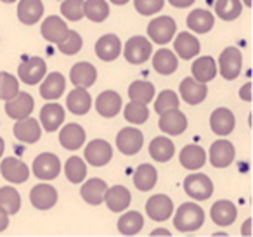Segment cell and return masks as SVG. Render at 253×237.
I'll list each match as a JSON object with an SVG mask.
<instances>
[{"instance_id":"cell-1","label":"cell","mask_w":253,"mask_h":237,"mask_svg":"<svg viewBox=\"0 0 253 237\" xmlns=\"http://www.w3.org/2000/svg\"><path fill=\"white\" fill-rule=\"evenodd\" d=\"M205 222V211L194 202H184L175 213L173 227L179 232H194Z\"/></svg>"},{"instance_id":"cell-2","label":"cell","mask_w":253,"mask_h":237,"mask_svg":"<svg viewBox=\"0 0 253 237\" xmlns=\"http://www.w3.org/2000/svg\"><path fill=\"white\" fill-rule=\"evenodd\" d=\"M184 191L196 201H207L213 194V184L203 173H193L184 180Z\"/></svg>"},{"instance_id":"cell-3","label":"cell","mask_w":253,"mask_h":237,"mask_svg":"<svg viewBox=\"0 0 253 237\" xmlns=\"http://www.w3.org/2000/svg\"><path fill=\"white\" fill-rule=\"evenodd\" d=\"M175 32H177V25L170 16H160V18H155L148 25L149 39L156 43H162V45L172 42Z\"/></svg>"},{"instance_id":"cell-4","label":"cell","mask_w":253,"mask_h":237,"mask_svg":"<svg viewBox=\"0 0 253 237\" xmlns=\"http://www.w3.org/2000/svg\"><path fill=\"white\" fill-rule=\"evenodd\" d=\"M241 66H243V56L239 52V49L227 47L220 54L217 70L220 71V75L225 80H236L239 77V73H241Z\"/></svg>"},{"instance_id":"cell-5","label":"cell","mask_w":253,"mask_h":237,"mask_svg":"<svg viewBox=\"0 0 253 237\" xmlns=\"http://www.w3.org/2000/svg\"><path fill=\"white\" fill-rule=\"evenodd\" d=\"M123 54H125V59L130 64H142L151 57L153 45L144 37H132V39L125 43Z\"/></svg>"},{"instance_id":"cell-6","label":"cell","mask_w":253,"mask_h":237,"mask_svg":"<svg viewBox=\"0 0 253 237\" xmlns=\"http://www.w3.org/2000/svg\"><path fill=\"white\" fill-rule=\"evenodd\" d=\"M47 73V64L42 57H28L25 59L21 64H19V80L26 85H35L40 83L42 78L45 77Z\"/></svg>"},{"instance_id":"cell-7","label":"cell","mask_w":253,"mask_h":237,"mask_svg":"<svg viewBox=\"0 0 253 237\" xmlns=\"http://www.w3.org/2000/svg\"><path fill=\"white\" fill-rule=\"evenodd\" d=\"M61 173V161L56 154L42 153L33 161V175L40 180H54Z\"/></svg>"},{"instance_id":"cell-8","label":"cell","mask_w":253,"mask_h":237,"mask_svg":"<svg viewBox=\"0 0 253 237\" xmlns=\"http://www.w3.org/2000/svg\"><path fill=\"white\" fill-rule=\"evenodd\" d=\"M144 139H142L141 130L126 126V128L120 130V133L116 135V147L120 149V153H123L125 156H134L141 151Z\"/></svg>"},{"instance_id":"cell-9","label":"cell","mask_w":253,"mask_h":237,"mask_svg":"<svg viewBox=\"0 0 253 237\" xmlns=\"http://www.w3.org/2000/svg\"><path fill=\"white\" fill-rule=\"evenodd\" d=\"M84 156L90 166H104V164H108L111 161L113 149L106 140L95 139L92 142H88V146L85 147Z\"/></svg>"},{"instance_id":"cell-10","label":"cell","mask_w":253,"mask_h":237,"mask_svg":"<svg viewBox=\"0 0 253 237\" xmlns=\"http://www.w3.org/2000/svg\"><path fill=\"white\" fill-rule=\"evenodd\" d=\"M172 211H173V202L165 194L153 196L146 202V213L155 222H165V220H169L172 216Z\"/></svg>"},{"instance_id":"cell-11","label":"cell","mask_w":253,"mask_h":237,"mask_svg":"<svg viewBox=\"0 0 253 237\" xmlns=\"http://www.w3.org/2000/svg\"><path fill=\"white\" fill-rule=\"evenodd\" d=\"M35 108V101L28 92H18L16 97L11 101H5V113L11 116L12 119H23L30 116Z\"/></svg>"},{"instance_id":"cell-12","label":"cell","mask_w":253,"mask_h":237,"mask_svg":"<svg viewBox=\"0 0 253 237\" xmlns=\"http://www.w3.org/2000/svg\"><path fill=\"white\" fill-rule=\"evenodd\" d=\"M0 173L5 180L12 182V184H23L28 180L30 168L18 158H5L0 163Z\"/></svg>"},{"instance_id":"cell-13","label":"cell","mask_w":253,"mask_h":237,"mask_svg":"<svg viewBox=\"0 0 253 237\" xmlns=\"http://www.w3.org/2000/svg\"><path fill=\"white\" fill-rule=\"evenodd\" d=\"M160 128L169 135H180L187 128L186 115L179 111V108L167 109V111L162 113V118H160Z\"/></svg>"},{"instance_id":"cell-14","label":"cell","mask_w":253,"mask_h":237,"mask_svg":"<svg viewBox=\"0 0 253 237\" xmlns=\"http://www.w3.org/2000/svg\"><path fill=\"white\" fill-rule=\"evenodd\" d=\"M30 202L37 209H50L57 202V191L49 184H39L30 192Z\"/></svg>"},{"instance_id":"cell-15","label":"cell","mask_w":253,"mask_h":237,"mask_svg":"<svg viewBox=\"0 0 253 237\" xmlns=\"http://www.w3.org/2000/svg\"><path fill=\"white\" fill-rule=\"evenodd\" d=\"M234 146L229 140H215L210 147V163L215 168H227L234 161Z\"/></svg>"},{"instance_id":"cell-16","label":"cell","mask_w":253,"mask_h":237,"mask_svg":"<svg viewBox=\"0 0 253 237\" xmlns=\"http://www.w3.org/2000/svg\"><path fill=\"white\" fill-rule=\"evenodd\" d=\"M179 90H180V97L191 106H196V104H200V102H203L208 94L207 85H205L203 81L194 80V78H184V80L180 81Z\"/></svg>"},{"instance_id":"cell-17","label":"cell","mask_w":253,"mask_h":237,"mask_svg":"<svg viewBox=\"0 0 253 237\" xmlns=\"http://www.w3.org/2000/svg\"><path fill=\"white\" fill-rule=\"evenodd\" d=\"M234 125H236V118L232 115V111H229L227 108H218L211 113L210 116V128L213 133L217 135L224 137V135H229V133L234 130Z\"/></svg>"},{"instance_id":"cell-18","label":"cell","mask_w":253,"mask_h":237,"mask_svg":"<svg viewBox=\"0 0 253 237\" xmlns=\"http://www.w3.org/2000/svg\"><path fill=\"white\" fill-rule=\"evenodd\" d=\"M122 52V42L116 35H104L95 42V56L101 61H115Z\"/></svg>"},{"instance_id":"cell-19","label":"cell","mask_w":253,"mask_h":237,"mask_svg":"<svg viewBox=\"0 0 253 237\" xmlns=\"http://www.w3.org/2000/svg\"><path fill=\"white\" fill-rule=\"evenodd\" d=\"M14 135L25 144H35L42 135V128L35 119L26 116L23 119H18V123L14 125Z\"/></svg>"},{"instance_id":"cell-20","label":"cell","mask_w":253,"mask_h":237,"mask_svg":"<svg viewBox=\"0 0 253 237\" xmlns=\"http://www.w3.org/2000/svg\"><path fill=\"white\" fill-rule=\"evenodd\" d=\"M104 201L111 211L118 213L130 206L132 196H130V191H128L126 187H123V185H115V187L106 191Z\"/></svg>"},{"instance_id":"cell-21","label":"cell","mask_w":253,"mask_h":237,"mask_svg":"<svg viewBox=\"0 0 253 237\" xmlns=\"http://www.w3.org/2000/svg\"><path fill=\"white\" fill-rule=\"evenodd\" d=\"M106 191H108V184L104 180H101V178H90V180H87L82 185L80 194L85 202H88L92 206H97L104 201Z\"/></svg>"},{"instance_id":"cell-22","label":"cell","mask_w":253,"mask_h":237,"mask_svg":"<svg viewBox=\"0 0 253 237\" xmlns=\"http://www.w3.org/2000/svg\"><path fill=\"white\" fill-rule=\"evenodd\" d=\"M95 109L101 116L104 118H113L120 113L122 109V97H120L116 92L113 90H106L101 92V95L95 101Z\"/></svg>"},{"instance_id":"cell-23","label":"cell","mask_w":253,"mask_h":237,"mask_svg":"<svg viewBox=\"0 0 253 237\" xmlns=\"http://www.w3.org/2000/svg\"><path fill=\"white\" fill-rule=\"evenodd\" d=\"M85 142V130L77 123L66 125L59 133V144L68 151H77Z\"/></svg>"},{"instance_id":"cell-24","label":"cell","mask_w":253,"mask_h":237,"mask_svg":"<svg viewBox=\"0 0 253 237\" xmlns=\"http://www.w3.org/2000/svg\"><path fill=\"white\" fill-rule=\"evenodd\" d=\"M70 78L73 81L75 87L88 88L95 83L97 78V71L90 63H77L70 71Z\"/></svg>"},{"instance_id":"cell-25","label":"cell","mask_w":253,"mask_h":237,"mask_svg":"<svg viewBox=\"0 0 253 237\" xmlns=\"http://www.w3.org/2000/svg\"><path fill=\"white\" fill-rule=\"evenodd\" d=\"M210 215H211V220H213L217 225L229 227L236 220V216H238V209H236V206L232 204L231 201L220 199V201L213 202V206H211V209H210Z\"/></svg>"},{"instance_id":"cell-26","label":"cell","mask_w":253,"mask_h":237,"mask_svg":"<svg viewBox=\"0 0 253 237\" xmlns=\"http://www.w3.org/2000/svg\"><path fill=\"white\" fill-rule=\"evenodd\" d=\"M40 33H42V37L47 40V42L57 43L66 37L68 26H66V23L59 18V16H49V18L42 23Z\"/></svg>"},{"instance_id":"cell-27","label":"cell","mask_w":253,"mask_h":237,"mask_svg":"<svg viewBox=\"0 0 253 237\" xmlns=\"http://www.w3.org/2000/svg\"><path fill=\"white\" fill-rule=\"evenodd\" d=\"M173 49H175L177 56L182 57V59H193L194 56H198L201 50V45L198 42V39L191 33L184 32L179 33L173 42Z\"/></svg>"},{"instance_id":"cell-28","label":"cell","mask_w":253,"mask_h":237,"mask_svg":"<svg viewBox=\"0 0 253 237\" xmlns=\"http://www.w3.org/2000/svg\"><path fill=\"white\" fill-rule=\"evenodd\" d=\"M43 14V4L40 0H19L18 18L23 25H35Z\"/></svg>"},{"instance_id":"cell-29","label":"cell","mask_w":253,"mask_h":237,"mask_svg":"<svg viewBox=\"0 0 253 237\" xmlns=\"http://www.w3.org/2000/svg\"><path fill=\"white\" fill-rule=\"evenodd\" d=\"M64 88H66V81L61 73H50L40 85V95L45 101H56L63 95Z\"/></svg>"},{"instance_id":"cell-30","label":"cell","mask_w":253,"mask_h":237,"mask_svg":"<svg viewBox=\"0 0 253 237\" xmlns=\"http://www.w3.org/2000/svg\"><path fill=\"white\" fill-rule=\"evenodd\" d=\"M180 164L187 170H200L207 163V153L196 144H189L180 151Z\"/></svg>"},{"instance_id":"cell-31","label":"cell","mask_w":253,"mask_h":237,"mask_svg":"<svg viewBox=\"0 0 253 237\" xmlns=\"http://www.w3.org/2000/svg\"><path fill=\"white\" fill-rule=\"evenodd\" d=\"M40 121H42L43 128H45L47 132H56L61 126V123L64 121L63 106L56 104V102L43 106L42 111H40Z\"/></svg>"},{"instance_id":"cell-32","label":"cell","mask_w":253,"mask_h":237,"mask_svg":"<svg viewBox=\"0 0 253 237\" xmlns=\"http://www.w3.org/2000/svg\"><path fill=\"white\" fill-rule=\"evenodd\" d=\"M66 106L73 115L82 116V115H85V113H88V109H90V106H92V99L85 88L77 87L68 95Z\"/></svg>"},{"instance_id":"cell-33","label":"cell","mask_w":253,"mask_h":237,"mask_svg":"<svg viewBox=\"0 0 253 237\" xmlns=\"http://www.w3.org/2000/svg\"><path fill=\"white\" fill-rule=\"evenodd\" d=\"M156 180H158V171L153 164H141L137 166L134 173V185L142 192H148L151 191L153 187L156 185Z\"/></svg>"},{"instance_id":"cell-34","label":"cell","mask_w":253,"mask_h":237,"mask_svg":"<svg viewBox=\"0 0 253 237\" xmlns=\"http://www.w3.org/2000/svg\"><path fill=\"white\" fill-rule=\"evenodd\" d=\"M173 153H175V146L170 139L167 137H156L149 144V154L155 161L158 163H167L172 159Z\"/></svg>"},{"instance_id":"cell-35","label":"cell","mask_w":253,"mask_h":237,"mask_svg":"<svg viewBox=\"0 0 253 237\" xmlns=\"http://www.w3.org/2000/svg\"><path fill=\"white\" fill-rule=\"evenodd\" d=\"M191 71H193L194 80L207 83V81L213 80L218 70H217V63L213 61V57L205 56V57H200V59L194 61L193 68H191Z\"/></svg>"},{"instance_id":"cell-36","label":"cell","mask_w":253,"mask_h":237,"mask_svg":"<svg viewBox=\"0 0 253 237\" xmlns=\"http://www.w3.org/2000/svg\"><path fill=\"white\" fill-rule=\"evenodd\" d=\"M213 14L205 9H196L187 16V28H191L194 33H208L213 28Z\"/></svg>"},{"instance_id":"cell-37","label":"cell","mask_w":253,"mask_h":237,"mask_svg":"<svg viewBox=\"0 0 253 237\" xmlns=\"http://www.w3.org/2000/svg\"><path fill=\"white\" fill-rule=\"evenodd\" d=\"M179 61L177 56L169 49H162L153 56V68L158 71L160 75H172L175 73Z\"/></svg>"},{"instance_id":"cell-38","label":"cell","mask_w":253,"mask_h":237,"mask_svg":"<svg viewBox=\"0 0 253 237\" xmlns=\"http://www.w3.org/2000/svg\"><path fill=\"white\" fill-rule=\"evenodd\" d=\"M144 227V218L139 211H128L118 220V230L123 236H135Z\"/></svg>"},{"instance_id":"cell-39","label":"cell","mask_w":253,"mask_h":237,"mask_svg":"<svg viewBox=\"0 0 253 237\" xmlns=\"http://www.w3.org/2000/svg\"><path fill=\"white\" fill-rule=\"evenodd\" d=\"M109 14V5L106 0H84V16L90 21L102 23Z\"/></svg>"},{"instance_id":"cell-40","label":"cell","mask_w":253,"mask_h":237,"mask_svg":"<svg viewBox=\"0 0 253 237\" xmlns=\"http://www.w3.org/2000/svg\"><path fill=\"white\" fill-rule=\"evenodd\" d=\"M0 208L7 215H16L21 208V196L14 187L0 189Z\"/></svg>"},{"instance_id":"cell-41","label":"cell","mask_w":253,"mask_h":237,"mask_svg":"<svg viewBox=\"0 0 253 237\" xmlns=\"http://www.w3.org/2000/svg\"><path fill=\"white\" fill-rule=\"evenodd\" d=\"M128 97H130V101L149 104L153 101V97H155V87L149 81H134L128 87Z\"/></svg>"},{"instance_id":"cell-42","label":"cell","mask_w":253,"mask_h":237,"mask_svg":"<svg viewBox=\"0 0 253 237\" xmlns=\"http://www.w3.org/2000/svg\"><path fill=\"white\" fill-rule=\"evenodd\" d=\"M64 173H66L68 180L71 184H80L82 180H85L87 177V166H85V161L78 156H71L70 159L64 164Z\"/></svg>"},{"instance_id":"cell-43","label":"cell","mask_w":253,"mask_h":237,"mask_svg":"<svg viewBox=\"0 0 253 237\" xmlns=\"http://www.w3.org/2000/svg\"><path fill=\"white\" fill-rule=\"evenodd\" d=\"M215 14L224 21H234L241 14V0H217Z\"/></svg>"},{"instance_id":"cell-44","label":"cell","mask_w":253,"mask_h":237,"mask_svg":"<svg viewBox=\"0 0 253 237\" xmlns=\"http://www.w3.org/2000/svg\"><path fill=\"white\" fill-rule=\"evenodd\" d=\"M123 116H125L126 121L132 123V125H141V123L148 121L149 109L146 108V104H142V102L132 101V102H128V104L125 106Z\"/></svg>"},{"instance_id":"cell-45","label":"cell","mask_w":253,"mask_h":237,"mask_svg":"<svg viewBox=\"0 0 253 237\" xmlns=\"http://www.w3.org/2000/svg\"><path fill=\"white\" fill-rule=\"evenodd\" d=\"M19 92V81L14 75L0 73V99L2 101H11Z\"/></svg>"},{"instance_id":"cell-46","label":"cell","mask_w":253,"mask_h":237,"mask_svg":"<svg viewBox=\"0 0 253 237\" xmlns=\"http://www.w3.org/2000/svg\"><path fill=\"white\" fill-rule=\"evenodd\" d=\"M82 37L78 35L77 32H71V30H68L66 37H64L61 42H57V47H59V50L63 54H66V56H73V54H77L78 50L82 49Z\"/></svg>"},{"instance_id":"cell-47","label":"cell","mask_w":253,"mask_h":237,"mask_svg":"<svg viewBox=\"0 0 253 237\" xmlns=\"http://www.w3.org/2000/svg\"><path fill=\"white\" fill-rule=\"evenodd\" d=\"M61 14L70 21H80L84 18V0H64L61 4Z\"/></svg>"},{"instance_id":"cell-48","label":"cell","mask_w":253,"mask_h":237,"mask_svg":"<svg viewBox=\"0 0 253 237\" xmlns=\"http://www.w3.org/2000/svg\"><path fill=\"white\" fill-rule=\"evenodd\" d=\"M179 97L175 95V92L173 90H163L162 94L158 95V99H156L155 102V111L158 113V115H162L163 111H167V109H175L179 108Z\"/></svg>"},{"instance_id":"cell-49","label":"cell","mask_w":253,"mask_h":237,"mask_svg":"<svg viewBox=\"0 0 253 237\" xmlns=\"http://www.w3.org/2000/svg\"><path fill=\"white\" fill-rule=\"evenodd\" d=\"M134 5L139 14L151 16L162 11L163 5H165V0H134Z\"/></svg>"},{"instance_id":"cell-50","label":"cell","mask_w":253,"mask_h":237,"mask_svg":"<svg viewBox=\"0 0 253 237\" xmlns=\"http://www.w3.org/2000/svg\"><path fill=\"white\" fill-rule=\"evenodd\" d=\"M239 97L243 99V101H252V83H246L245 87L239 90Z\"/></svg>"},{"instance_id":"cell-51","label":"cell","mask_w":253,"mask_h":237,"mask_svg":"<svg viewBox=\"0 0 253 237\" xmlns=\"http://www.w3.org/2000/svg\"><path fill=\"white\" fill-rule=\"evenodd\" d=\"M7 227H9V215L0 208V232H4Z\"/></svg>"},{"instance_id":"cell-52","label":"cell","mask_w":253,"mask_h":237,"mask_svg":"<svg viewBox=\"0 0 253 237\" xmlns=\"http://www.w3.org/2000/svg\"><path fill=\"white\" fill-rule=\"evenodd\" d=\"M169 2L173 5V7H179V9L189 7V5L194 4V0H169Z\"/></svg>"},{"instance_id":"cell-53","label":"cell","mask_w":253,"mask_h":237,"mask_svg":"<svg viewBox=\"0 0 253 237\" xmlns=\"http://www.w3.org/2000/svg\"><path fill=\"white\" fill-rule=\"evenodd\" d=\"M241 232H243V236H252V220H246Z\"/></svg>"},{"instance_id":"cell-54","label":"cell","mask_w":253,"mask_h":237,"mask_svg":"<svg viewBox=\"0 0 253 237\" xmlns=\"http://www.w3.org/2000/svg\"><path fill=\"white\" fill-rule=\"evenodd\" d=\"M151 236H170V232L167 229H156L151 232Z\"/></svg>"},{"instance_id":"cell-55","label":"cell","mask_w":253,"mask_h":237,"mask_svg":"<svg viewBox=\"0 0 253 237\" xmlns=\"http://www.w3.org/2000/svg\"><path fill=\"white\" fill-rule=\"evenodd\" d=\"M111 2H113L115 5H125L126 2H128V0H111Z\"/></svg>"},{"instance_id":"cell-56","label":"cell","mask_w":253,"mask_h":237,"mask_svg":"<svg viewBox=\"0 0 253 237\" xmlns=\"http://www.w3.org/2000/svg\"><path fill=\"white\" fill-rule=\"evenodd\" d=\"M4 147H5L4 139H2V137H0V158H2V154H4Z\"/></svg>"},{"instance_id":"cell-57","label":"cell","mask_w":253,"mask_h":237,"mask_svg":"<svg viewBox=\"0 0 253 237\" xmlns=\"http://www.w3.org/2000/svg\"><path fill=\"white\" fill-rule=\"evenodd\" d=\"M243 2H245V5H248V7L252 5V0H243Z\"/></svg>"},{"instance_id":"cell-58","label":"cell","mask_w":253,"mask_h":237,"mask_svg":"<svg viewBox=\"0 0 253 237\" xmlns=\"http://www.w3.org/2000/svg\"><path fill=\"white\" fill-rule=\"evenodd\" d=\"M4 4H12V2H16V0H2Z\"/></svg>"}]
</instances>
